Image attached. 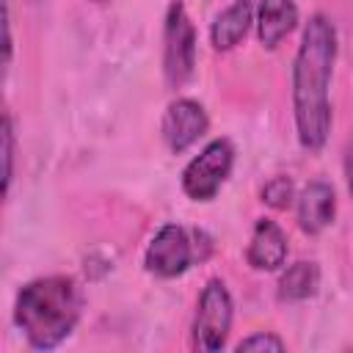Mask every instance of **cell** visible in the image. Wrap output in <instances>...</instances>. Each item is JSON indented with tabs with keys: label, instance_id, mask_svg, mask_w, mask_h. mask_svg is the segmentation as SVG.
Masks as SVG:
<instances>
[{
	"label": "cell",
	"instance_id": "cell-1",
	"mask_svg": "<svg viewBox=\"0 0 353 353\" xmlns=\"http://www.w3.org/2000/svg\"><path fill=\"white\" fill-rule=\"evenodd\" d=\"M336 28L325 14H312L303 25L301 44L292 61V119L298 143L306 152H320L331 132L328 85L336 63Z\"/></svg>",
	"mask_w": 353,
	"mask_h": 353
},
{
	"label": "cell",
	"instance_id": "cell-2",
	"mask_svg": "<svg viewBox=\"0 0 353 353\" xmlns=\"http://www.w3.org/2000/svg\"><path fill=\"white\" fill-rule=\"evenodd\" d=\"M83 317V290L72 276H41L19 287L14 325L33 350L63 345Z\"/></svg>",
	"mask_w": 353,
	"mask_h": 353
},
{
	"label": "cell",
	"instance_id": "cell-3",
	"mask_svg": "<svg viewBox=\"0 0 353 353\" xmlns=\"http://www.w3.org/2000/svg\"><path fill=\"white\" fill-rule=\"evenodd\" d=\"M232 320H234V298H232L226 281L215 276L199 292L196 317H193V328H190L193 347L201 353L223 350L229 331H232Z\"/></svg>",
	"mask_w": 353,
	"mask_h": 353
},
{
	"label": "cell",
	"instance_id": "cell-4",
	"mask_svg": "<svg viewBox=\"0 0 353 353\" xmlns=\"http://www.w3.org/2000/svg\"><path fill=\"white\" fill-rule=\"evenodd\" d=\"M196 28L182 0H171L163 19V77L168 88H182L196 69Z\"/></svg>",
	"mask_w": 353,
	"mask_h": 353
},
{
	"label": "cell",
	"instance_id": "cell-5",
	"mask_svg": "<svg viewBox=\"0 0 353 353\" xmlns=\"http://www.w3.org/2000/svg\"><path fill=\"white\" fill-rule=\"evenodd\" d=\"M234 143L229 138H212L185 168H182V190L190 201H212L226 185L234 168Z\"/></svg>",
	"mask_w": 353,
	"mask_h": 353
},
{
	"label": "cell",
	"instance_id": "cell-6",
	"mask_svg": "<svg viewBox=\"0 0 353 353\" xmlns=\"http://www.w3.org/2000/svg\"><path fill=\"white\" fill-rule=\"evenodd\" d=\"M196 256V232H188L179 223H163L143 251V268L157 279H176L188 273Z\"/></svg>",
	"mask_w": 353,
	"mask_h": 353
},
{
	"label": "cell",
	"instance_id": "cell-7",
	"mask_svg": "<svg viewBox=\"0 0 353 353\" xmlns=\"http://www.w3.org/2000/svg\"><path fill=\"white\" fill-rule=\"evenodd\" d=\"M207 130H210V116L204 105L190 97H176L174 102H168L160 121V135L171 154L188 152L193 143H199V138L207 135Z\"/></svg>",
	"mask_w": 353,
	"mask_h": 353
},
{
	"label": "cell",
	"instance_id": "cell-8",
	"mask_svg": "<svg viewBox=\"0 0 353 353\" xmlns=\"http://www.w3.org/2000/svg\"><path fill=\"white\" fill-rule=\"evenodd\" d=\"M295 215L303 234L325 232L336 218V190L325 179H312L295 196Z\"/></svg>",
	"mask_w": 353,
	"mask_h": 353
},
{
	"label": "cell",
	"instance_id": "cell-9",
	"mask_svg": "<svg viewBox=\"0 0 353 353\" xmlns=\"http://www.w3.org/2000/svg\"><path fill=\"white\" fill-rule=\"evenodd\" d=\"M287 254H290V245H287L284 229L273 218H259L254 223V232L245 248V262L259 273H273L284 268Z\"/></svg>",
	"mask_w": 353,
	"mask_h": 353
},
{
	"label": "cell",
	"instance_id": "cell-10",
	"mask_svg": "<svg viewBox=\"0 0 353 353\" xmlns=\"http://www.w3.org/2000/svg\"><path fill=\"white\" fill-rule=\"evenodd\" d=\"M301 11L295 0H262L256 8V39L265 50H276L295 28H298Z\"/></svg>",
	"mask_w": 353,
	"mask_h": 353
},
{
	"label": "cell",
	"instance_id": "cell-11",
	"mask_svg": "<svg viewBox=\"0 0 353 353\" xmlns=\"http://www.w3.org/2000/svg\"><path fill=\"white\" fill-rule=\"evenodd\" d=\"M254 19H256V11H254L251 0H232L223 11L215 14V19L210 25V44H212V50H218V52L234 50L248 36Z\"/></svg>",
	"mask_w": 353,
	"mask_h": 353
},
{
	"label": "cell",
	"instance_id": "cell-12",
	"mask_svg": "<svg viewBox=\"0 0 353 353\" xmlns=\"http://www.w3.org/2000/svg\"><path fill=\"white\" fill-rule=\"evenodd\" d=\"M317 290H320V268L312 259H298V262L287 265L276 284V295L284 303L309 301L317 295Z\"/></svg>",
	"mask_w": 353,
	"mask_h": 353
},
{
	"label": "cell",
	"instance_id": "cell-13",
	"mask_svg": "<svg viewBox=\"0 0 353 353\" xmlns=\"http://www.w3.org/2000/svg\"><path fill=\"white\" fill-rule=\"evenodd\" d=\"M259 196H262V204H268L270 210H290V207L295 204V196H298V193H295L292 176L276 174V176H270V179L262 185Z\"/></svg>",
	"mask_w": 353,
	"mask_h": 353
},
{
	"label": "cell",
	"instance_id": "cell-14",
	"mask_svg": "<svg viewBox=\"0 0 353 353\" xmlns=\"http://www.w3.org/2000/svg\"><path fill=\"white\" fill-rule=\"evenodd\" d=\"M0 138H3V196H8L11 179H14V149H17L11 113H3V132H0Z\"/></svg>",
	"mask_w": 353,
	"mask_h": 353
},
{
	"label": "cell",
	"instance_id": "cell-15",
	"mask_svg": "<svg viewBox=\"0 0 353 353\" xmlns=\"http://www.w3.org/2000/svg\"><path fill=\"white\" fill-rule=\"evenodd\" d=\"M234 350H240V353L243 350H276V353H281V350H287V342L281 336H276L273 331H254L245 339H240Z\"/></svg>",
	"mask_w": 353,
	"mask_h": 353
},
{
	"label": "cell",
	"instance_id": "cell-16",
	"mask_svg": "<svg viewBox=\"0 0 353 353\" xmlns=\"http://www.w3.org/2000/svg\"><path fill=\"white\" fill-rule=\"evenodd\" d=\"M3 33H6V39H3V63L8 66L11 63V52H14V39H11V8H8V3L3 6Z\"/></svg>",
	"mask_w": 353,
	"mask_h": 353
},
{
	"label": "cell",
	"instance_id": "cell-17",
	"mask_svg": "<svg viewBox=\"0 0 353 353\" xmlns=\"http://www.w3.org/2000/svg\"><path fill=\"white\" fill-rule=\"evenodd\" d=\"M345 182H347V193L353 196V141L347 143V152H345Z\"/></svg>",
	"mask_w": 353,
	"mask_h": 353
},
{
	"label": "cell",
	"instance_id": "cell-18",
	"mask_svg": "<svg viewBox=\"0 0 353 353\" xmlns=\"http://www.w3.org/2000/svg\"><path fill=\"white\" fill-rule=\"evenodd\" d=\"M91 3H99V6H105V3H110V0H91Z\"/></svg>",
	"mask_w": 353,
	"mask_h": 353
}]
</instances>
